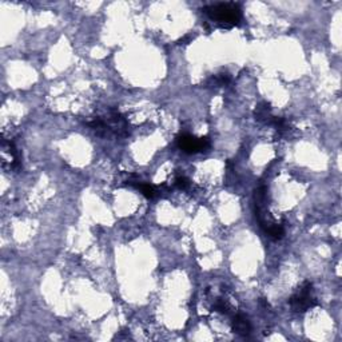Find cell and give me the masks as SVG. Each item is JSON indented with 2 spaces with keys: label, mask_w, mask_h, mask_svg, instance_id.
Here are the masks:
<instances>
[{
  "label": "cell",
  "mask_w": 342,
  "mask_h": 342,
  "mask_svg": "<svg viewBox=\"0 0 342 342\" xmlns=\"http://www.w3.org/2000/svg\"><path fill=\"white\" fill-rule=\"evenodd\" d=\"M177 146L186 154H197L210 149V141L207 137L197 138L190 134H182L177 138Z\"/></svg>",
  "instance_id": "obj_3"
},
{
  "label": "cell",
  "mask_w": 342,
  "mask_h": 342,
  "mask_svg": "<svg viewBox=\"0 0 342 342\" xmlns=\"http://www.w3.org/2000/svg\"><path fill=\"white\" fill-rule=\"evenodd\" d=\"M212 309L216 310V312H220L222 313V314H229L230 313V305L227 304L225 300H222V298H218L216 301V304H214V306H212Z\"/></svg>",
  "instance_id": "obj_7"
},
{
  "label": "cell",
  "mask_w": 342,
  "mask_h": 342,
  "mask_svg": "<svg viewBox=\"0 0 342 342\" xmlns=\"http://www.w3.org/2000/svg\"><path fill=\"white\" fill-rule=\"evenodd\" d=\"M231 329L239 335H249L251 331V325L243 314H235L233 316V321H231Z\"/></svg>",
  "instance_id": "obj_4"
},
{
  "label": "cell",
  "mask_w": 342,
  "mask_h": 342,
  "mask_svg": "<svg viewBox=\"0 0 342 342\" xmlns=\"http://www.w3.org/2000/svg\"><path fill=\"white\" fill-rule=\"evenodd\" d=\"M294 312H306L309 309L318 305V302L313 295V285L310 282H304L300 290L289 300Z\"/></svg>",
  "instance_id": "obj_2"
},
{
  "label": "cell",
  "mask_w": 342,
  "mask_h": 342,
  "mask_svg": "<svg viewBox=\"0 0 342 342\" xmlns=\"http://www.w3.org/2000/svg\"><path fill=\"white\" fill-rule=\"evenodd\" d=\"M254 118L255 120L261 123H266V124H270L273 119L272 115V107H270V103L268 102H262L255 107L254 110Z\"/></svg>",
  "instance_id": "obj_5"
},
{
  "label": "cell",
  "mask_w": 342,
  "mask_h": 342,
  "mask_svg": "<svg viewBox=\"0 0 342 342\" xmlns=\"http://www.w3.org/2000/svg\"><path fill=\"white\" fill-rule=\"evenodd\" d=\"M190 40H191V36H189V35H187V36H185L183 39H181V40H179V45H189L187 41H190Z\"/></svg>",
  "instance_id": "obj_9"
},
{
  "label": "cell",
  "mask_w": 342,
  "mask_h": 342,
  "mask_svg": "<svg viewBox=\"0 0 342 342\" xmlns=\"http://www.w3.org/2000/svg\"><path fill=\"white\" fill-rule=\"evenodd\" d=\"M203 14L221 28L238 26L242 20V11L237 3H217L205 7Z\"/></svg>",
  "instance_id": "obj_1"
},
{
  "label": "cell",
  "mask_w": 342,
  "mask_h": 342,
  "mask_svg": "<svg viewBox=\"0 0 342 342\" xmlns=\"http://www.w3.org/2000/svg\"><path fill=\"white\" fill-rule=\"evenodd\" d=\"M190 181L186 178V177H183V175H181V177H177V179H175V186L178 187V189H182V190H187L190 187Z\"/></svg>",
  "instance_id": "obj_8"
},
{
  "label": "cell",
  "mask_w": 342,
  "mask_h": 342,
  "mask_svg": "<svg viewBox=\"0 0 342 342\" xmlns=\"http://www.w3.org/2000/svg\"><path fill=\"white\" fill-rule=\"evenodd\" d=\"M231 82V76L227 72H221V74L214 75L211 79H210V84H212L214 87H221V86H226Z\"/></svg>",
  "instance_id": "obj_6"
}]
</instances>
